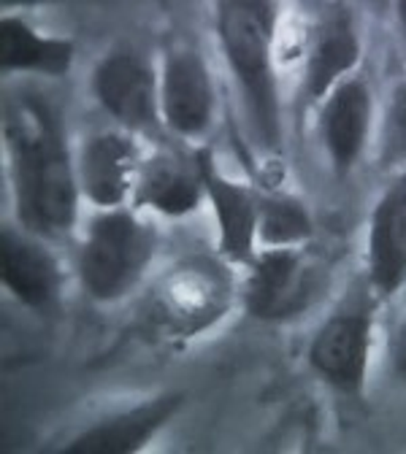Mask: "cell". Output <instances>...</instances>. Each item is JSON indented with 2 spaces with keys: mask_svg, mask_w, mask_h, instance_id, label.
<instances>
[{
  "mask_svg": "<svg viewBox=\"0 0 406 454\" xmlns=\"http://www.w3.org/2000/svg\"><path fill=\"white\" fill-rule=\"evenodd\" d=\"M312 270L290 249H268L255 260L247 287V309L252 317L276 319L301 311L312 298Z\"/></svg>",
  "mask_w": 406,
  "mask_h": 454,
  "instance_id": "cell-6",
  "label": "cell"
},
{
  "mask_svg": "<svg viewBox=\"0 0 406 454\" xmlns=\"http://www.w3.org/2000/svg\"><path fill=\"white\" fill-rule=\"evenodd\" d=\"M387 157H406V82L395 90L387 122Z\"/></svg>",
  "mask_w": 406,
  "mask_h": 454,
  "instance_id": "cell-18",
  "label": "cell"
},
{
  "mask_svg": "<svg viewBox=\"0 0 406 454\" xmlns=\"http://www.w3.org/2000/svg\"><path fill=\"white\" fill-rule=\"evenodd\" d=\"M6 146L20 222L38 236H66L76 224L79 176L54 106L33 90L6 100Z\"/></svg>",
  "mask_w": 406,
  "mask_h": 454,
  "instance_id": "cell-1",
  "label": "cell"
},
{
  "mask_svg": "<svg viewBox=\"0 0 406 454\" xmlns=\"http://www.w3.org/2000/svg\"><path fill=\"white\" fill-rule=\"evenodd\" d=\"M214 111V90L201 54L179 46L165 57L160 76V114L179 136H201Z\"/></svg>",
  "mask_w": 406,
  "mask_h": 454,
  "instance_id": "cell-5",
  "label": "cell"
},
{
  "mask_svg": "<svg viewBox=\"0 0 406 454\" xmlns=\"http://www.w3.org/2000/svg\"><path fill=\"white\" fill-rule=\"evenodd\" d=\"M358 54H361V43L346 14L330 17L320 27L309 57V68H306L309 92L314 98L325 95L341 74H346L358 63Z\"/></svg>",
  "mask_w": 406,
  "mask_h": 454,
  "instance_id": "cell-16",
  "label": "cell"
},
{
  "mask_svg": "<svg viewBox=\"0 0 406 454\" xmlns=\"http://www.w3.org/2000/svg\"><path fill=\"white\" fill-rule=\"evenodd\" d=\"M393 365H395V373L406 379V319L398 327L395 340H393Z\"/></svg>",
  "mask_w": 406,
  "mask_h": 454,
  "instance_id": "cell-19",
  "label": "cell"
},
{
  "mask_svg": "<svg viewBox=\"0 0 406 454\" xmlns=\"http://www.w3.org/2000/svg\"><path fill=\"white\" fill-rule=\"evenodd\" d=\"M201 168L193 170L190 162L160 154L152 157L141 168V179L136 182V195L133 200L139 206H152L168 216H182L201 203Z\"/></svg>",
  "mask_w": 406,
  "mask_h": 454,
  "instance_id": "cell-14",
  "label": "cell"
},
{
  "mask_svg": "<svg viewBox=\"0 0 406 454\" xmlns=\"http://www.w3.org/2000/svg\"><path fill=\"white\" fill-rule=\"evenodd\" d=\"M369 122H371L369 87L358 79L338 84L322 108V138L338 174H346L355 165L369 136Z\"/></svg>",
  "mask_w": 406,
  "mask_h": 454,
  "instance_id": "cell-12",
  "label": "cell"
},
{
  "mask_svg": "<svg viewBox=\"0 0 406 454\" xmlns=\"http://www.w3.org/2000/svg\"><path fill=\"white\" fill-rule=\"evenodd\" d=\"M74 63V43L68 38H52L36 33L20 17L0 22V66L4 71H33L46 76H63Z\"/></svg>",
  "mask_w": 406,
  "mask_h": 454,
  "instance_id": "cell-15",
  "label": "cell"
},
{
  "mask_svg": "<svg viewBox=\"0 0 406 454\" xmlns=\"http://www.w3.org/2000/svg\"><path fill=\"white\" fill-rule=\"evenodd\" d=\"M371 325L366 314H346L330 319L312 340V368L344 392H358L369 363Z\"/></svg>",
  "mask_w": 406,
  "mask_h": 454,
  "instance_id": "cell-8",
  "label": "cell"
},
{
  "mask_svg": "<svg viewBox=\"0 0 406 454\" xmlns=\"http://www.w3.org/2000/svg\"><path fill=\"white\" fill-rule=\"evenodd\" d=\"M155 254V231L136 214L108 208L98 214L82 241L79 276L84 290L100 301H117L133 290Z\"/></svg>",
  "mask_w": 406,
  "mask_h": 454,
  "instance_id": "cell-3",
  "label": "cell"
},
{
  "mask_svg": "<svg viewBox=\"0 0 406 454\" xmlns=\"http://www.w3.org/2000/svg\"><path fill=\"white\" fill-rule=\"evenodd\" d=\"M258 231L260 239L271 247H290L299 244L312 233L309 214L304 211L301 203L276 198V200H260V214H258Z\"/></svg>",
  "mask_w": 406,
  "mask_h": 454,
  "instance_id": "cell-17",
  "label": "cell"
},
{
  "mask_svg": "<svg viewBox=\"0 0 406 454\" xmlns=\"http://www.w3.org/2000/svg\"><path fill=\"white\" fill-rule=\"evenodd\" d=\"M0 276L14 298L38 311L57 301L63 284L54 257L33 239L14 233L12 227H6L0 239Z\"/></svg>",
  "mask_w": 406,
  "mask_h": 454,
  "instance_id": "cell-10",
  "label": "cell"
},
{
  "mask_svg": "<svg viewBox=\"0 0 406 454\" xmlns=\"http://www.w3.org/2000/svg\"><path fill=\"white\" fill-rule=\"evenodd\" d=\"M203 190L209 192L217 222H219V252L234 257V260H247L252 254V239L258 227V214L260 203L255 195L234 182H227L217 174L209 154L198 157Z\"/></svg>",
  "mask_w": 406,
  "mask_h": 454,
  "instance_id": "cell-13",
  "label": "cell"
},
{
  "mask_svg": "<svg viewBox=\"0 0 406 454\" xmlns=\"http://www.w3.org/2000/svg\"><path fill=\"white\" fill-rule=\"evenodd\" d=\"M369 270L374 287L393 295L406 281V174H401L371 214Z\"/></svg>",
  "mask_w": 406,
  "mask_h": 454,
  "instance_id": "cell-9",
  "label": "cell"
},
{
  "mask_svg": "<svg viewBox=\"0 0 406 454\" xmlns=\"http://www.w3.org/2000/svg\"><path fill=\"white\" fill-rule=\"evenodd\" d=\"M179 395H163L125 414L92 425L66 446V454H128L141 449L179 409Z\"/></svg>",
  "mask_w": 406,
  "mask_h": 454,
  "instance_id": "cell-11",
  "label": "cell"
},
{
  "mask_svg": "<svg viewBox=\"0 0 406 454\" xmlns=\"http://www.w3.org/2000/svg\"><path fill=\"white\" fill-rule=\"evenodd\" d=\"M274 12L268 4H219V38L236 71L258 138L279 146V100L271 71Z\"/></svg>",
  "mask_w": 406,
  "mask_h": 454,
  "instance_id": "cell-2",
  "label": "cell"
},
{
  "mask_svg": "<svg viewBox=\"0 0 406 454\" xmlns=\"http://www.w3.org/2000/svg\"><path fill=\"white\" fill-rule=\"evenodd\" d=\"M398 17H401V22L406 25V4H398Z\"/></svg>",
  "mask_w": 406,
  "mask_h": 454,
  "instance_id": "cell-20",
  "label": "cell"
},
{
  "mask_svg": "<svg viewBox=\"0 0 406 454\" xmlns=\"http://www.w3.org/2000/svg\"><path fill=\"white\" fill-rule=\"evenodd\" d=\"M136 174V144L123 133H95L84 141L76 176L79 190L100 208H117Z\"/></svg>",
  "mask_w": 406,
  "mask_h": 454,
  "instance_id": "cell-7",
  "label": "cell"
},
{
  "mask_svg": "<svg viewBox=\"0 0 406 454\" xmlns=\"http://www.w3.org/2000/svg\"><path fill=\"white\" fill-rule=\"evenodd\" d=\"M92 92L114 120L133 130H155L160 84L147 57L133 46L111 49L92 71Z\"/></svg>",
  "mask_w": 406,
  "mask_h": 454,
  "instance_id": "cell-4",
  "label": "cell"
}]
</instances>
